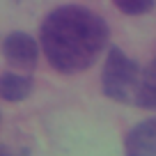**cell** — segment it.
<instances>
[{
  "label": "cell",
  "mask_w": 156,
  "mask_h": 156,
  "mask_svg": "<svg viewBox=\"0 0 156 156\" xmlns=\"http://www.w3.org/2000/svg\"><path fill=\"white\" fill-rule=\"evenodd\" d=\"M108 23L80 5L55 7L41 21L39 44L51 67L60 73H80L90 69L108 46Z\"/></svg>",
  "instance_id": "1"
},
{
  "label": "cell",
  "mask_w": 156,
  "mask_h": 156,
  "mask_svg": "<svg viewBox=\"0 0 156 156\" xmlns=\"http://www.w3.org/2000/svg\"><path fill=\"white\" fill-rule=\"evenodd\" d=\"M39 51H41V44H37V39L23 30L9 32L2 41V55H5L7 64L21 73H30L37 67Z\"/></svg>",
  "instance_id": "3"
},
{
  "label": "cell",
  "mask_w": 156,
  "mask_h": 156,
  "mask_svg": "<svg viewBox=\"0 0 156 156\" xmlns=\"http://www.w3.org/2000/svg\"><path fill=\"white\" fill-rule=\"evenodd\" d=\"M34 80L30 73H19V71H5L0 76V99L9 103H19L32 94Z\"/></svg>",
  "instance_id": "5"
},
{
  "label": "cell",
  "mask_w": 156,
  "mask_h": 156,
  "mask_svg": "<svg viewBox=\"0 0 156 156\" xmlns=\"http://www.w3.org/2000/svg\"><path fill=\"white\" fill-rule=\"evenodd\" d=\"M126 156H156V115L138 122L124 138Z\"/></svg>",
  "instance_id": "4"
},
{
  "label": "cell",
  "mask_w": 156,
  "mask_h": 156,
  "mask_svg": "<svg viewBox=\"0 0 156 156\" xmlns=\"http://www.w3.org/2000/svg\"><path fill=\"white\" fill-rule=\"evenodd\" d=\"M0 156H12V154H9V151L5 149V147H0Z\"/></svg>",
  "instance_id": "8"
},
{
  "label": "cell",
  "mask_w": 156,
  "mask_h": 156,
  "mask_svg": "<svg viewBox=\"0 0 156 156\" xmlns=\"http://www.w3.org/2000/svg\"><path fill=\"white\" fill-rule=\"evenodd\" d=\"M115 7L119 12H124L126 16H142V14H149L154 9V0H112Z\"/></svg>",
  "instance_id": "7"
},
{
  "label": "cell",
  "mask_w": 156,
  "mask_h": 156,
  "mask_svg": "<svg viewBox=\"0 0 156 156\" xmlns=\"http://www.w3.org/2000/svg\"><path fill=\"white\" fill-rule=\"evenodd\" d=\"M140 76H142V67L136 60H131L119 46L108 48L103 71H101V90L108 99L136 106Z\"/></svg>",
  "instance_id": "2"
},
{
  "label": "cell",
  "mask_w": 156,
  "mask_h": 156,
  "mask_svg": "<svg viewBox=\"0 0 156 156\" xmlns=\"http://www.w3.org/2000/svg\"><path fill=\"white\" fill-rule=\"evenodd\" d=\"M136 106L145 110H156V58L142 69L140 85L136 94Z\"/></svg>",
  "instance_id": "6"
}]
</instances>
